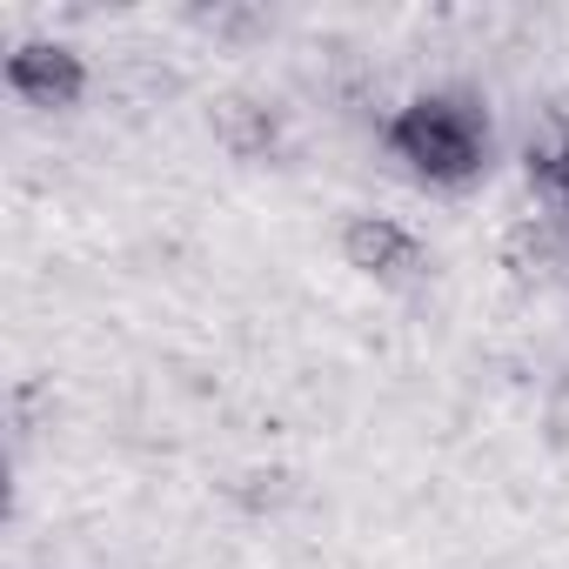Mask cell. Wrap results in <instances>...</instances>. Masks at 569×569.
Masks as SVG:
<instances>
[{
    "label": "cell",
    "mask_w": 569,
    "mask_h": 569,
    "mask_svg": "<svg viewBox=\"0 0 569 569\" xmlns=\"http://www.w3.org/2000/svg\"><path fill=\"white\" fill-rule=\"evenodd\" d=\"M8 88L34 108H74L81 88H88V68L74 48H54V41H28L8 54Z\"/></svg>",
    "instance_id": "3957f363"
},
{
    "label": "cell",
    "mask_w": 569,
    "mask_h": 569,
    "mask_svg": "<svg viewBox=\"0 0 569 569\" xmlns=\"http://www.w3.org/2000/svg\"><path fill=\"white\" fill-rule=\"evenodd\" d=\"M389 148L429 181H469L489 161V121L462 94H422L389 121Z\"/></svg>",
    "instance_id": "6da1fadb"
},
{
    "label": "cell",
    "mask_w": 569,
    "mask_h": 569,
    "mask_svg": "<svg viewBox=\"0 0 569 569\" xmlns=\"http://www.w3.org/2000/svg\"><path fill=\"white\" fill-rule=\"evenodd\" d=\"M342 254H349V268H362L376 281H422V268H429L422 241L389 214H356L342 228Z\"/></svg>",
    "instance_id": "7a4b0ae2"
},
{
    "label": "cell",
    "mask_w": 569,
    "mask_h": 569,
    "mask_svg": "<svg viewBox=\"0 0 569 569\" xmlns=\"http://www.w3.org/2000/svg\"><path fill=\"white\" fill-rule=\"evenodd\" d=\"M529 174H536L562 208H569V134H556L549 148H529Z\"/></svg>",
    "instance_id": "8992f818"
},
{
    "label": "cell",
    "mask_w": 569,
    "mask_h": 569,
    "mask_svg": "<svg viewBox=\"0 0 569 569\" xmlns=\"http://www.w3.org/2000/svg\"><path fill=\"white\" fill-rule=\"evenodd\" d=\"M221 134H228V148H234V154H254V148H268V141H274V121H261L248 101H228V108H221Z\"/></svg>",
    "instance_id": "5b68a950"
},
{
    "label": "cell",
    "mask_w": 569,
    "mask_h": 569,
    "mask_svg": "<svg viewBox=\"0 0 569 569\" xmlns=\"http://www.w3.org/2000/svg\"><path fill=\"white\" fill-rule=\"evenodd\" d=\"M556 261H562V241H556L549 221H522V228L509 234V268H516L522 281H542Z\"/></svg>",
    "instance_id": "277c9868"
}]
</instances>
